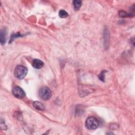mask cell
Returning <instances> with one entry per match:
<instances>
[{
  "label": "cell",
  "mask_w": 135,
  "mask_h": 135,
  "mask_svg": "<svg viewBox=\"0 0 135 135\" xmlns=\"http://www.w3.org/2000/svg\"><path fill=\"white\" fill-rule=\"evenodd\" d=\"M27 73V69L23 65L17 66L14 70V75L18 79H24Z\"/></svg>",
  "instance_id": "cell-1"
},
{
  "label": "cell",
  "mask_w": 135,
  "mask_h": 135,
  "mask_svg": "<svg viewBox=\"0 0 135 135\" xmlns=\"http://www.w3.org/2000/svg\"><path fill=\"white\" fill-rule=\"evenodd\" d=\"M85 127L90 130L96 129L99 126V122L95 117H90L85 121Z\"/></svg>",
  "instance_id": "cell-2"
},
{
  "label": "cell",
  "mask_w": 135,
  "mask_h": 135,
  "mask_svg": "<svg viewBox=\"0 0 135 135\" xmlns=\"http://www.w3.org/2000/svg\"><path fill=\"white\" fill-rule=\"evenodd\" d=\"M38 94L41 98L44 100L50 99L52 95L51 90L46 86H43L41 88L38 92Z\"/></svg>",
  "instance_id": "cell-3"
},
{
  "label": "cell",
  "mask_w": 135,
  "mask_h": 135,
  "mask_svg": "<svg viewBox=\"0 0 135 135\" xmlns=\"http://www.w3.org/2000/svg\"><path fill=\"white\" fill-rule=\"evenodd\" d=\"M12 93L14 97L18 99L23 98L25 96V93L24 90L18 86H14L13 88Z\"/></svg>",
  "instance_id": "cell-4"
},
{
  "label": "cell",
  "mask_w": 135,
  "mask_h": 135,
  "mask_svg": "<svg viewBox=\"0 0 135 135\" xmlns=\"http://www.w3.org/2000/svg\"><path fill=\"white\" fill-rule=\"evenodd\" d=\"M44 63L40 60L34 59L32 62V66L35 69H40L43 66Z\"/></svg>",
  "instance_id": "cell-5"
},
{
  "label": "cell",
  "mask_w": 135,
  "mask_h": 135,
  "mask_svg": "<svg viewBox=\"0 0 135 135\" xmlns=\"http://www.w3.org/2000/svg\"><path fill=\"white\" fill-rule=\"evenodd\" d=\"M33 106L35 109H36L37 110L42 111V110H44L45 109V107H44V104L39 101H36L34 102L33 103Z\"/></svg>",
  "instance_id": "cell-6"
},
{
  "label": "cell",
  "mask_w": 135,
  "mask_h": 135,
  "mask_svg": "<svg viewBox=\"0 0 135 135\" xmlns=\"http://www.w3.org/2000/svg\"><path fill=\"white\" fill-rule=\"evenodd\" d=\"M6 32L5 30H2L1 31V34H0V40H1V43L2 44H4L6 42Z\"/></svg>",
  "instance_id": "cell-7"
},
{
  "label": "cell",
  "mask_w": 135,
  "mask_h": 135,
  "mask_svg": "<svg viewBox=\"0 0 135 135\" xmlns=\"http://www.w3.org/2000/svg\"><path fill=\"white\" fill-rule=\"evenodd\" d=\"M73 5L75 9L77 10L81 7L82 5V2L81 1H78V0H75L73 2Z\"/></svg>",
  "instance_id": "cell-8"
},
{
  "label": "cell",
  "mask_w": 135,
  "mask_h": 135,
  "mask_svg": "<svg viewBox=\"0 0 135 135\" xmlns=\"http://www.w3.org/2000/svg\"><path fill=\"white\" fill-rule=\"evenodd\" d=\"M59 15L61 18H66L68 16V14L64 9H61L59 12Z\"/></svg>",
  "instance_id": "cell-9"
},
{
  "label": "cell",
  "mask_w": 135,
  "mask_h": 135,
  "mask_svg": "<svg viewBox=\"0 0 135 135\" xmlns=\"http://www.w3.org/2000/svg\"><path fill=\"white\" fill-rule=\"evenodd\" d=\"M119 16L120 17H126V16H132V15L126 13V12H124V11H120L119 12Z\"/></svg>",
  "instance_id": "cell-10"
},
{
  "label": "cell",
  "mask_w": 135,
  "mask_h": 135,
  "mask_svg": "<svg viewBox=\"0 0 135 135\" xmlns=\"http://www.w3.org/2000/svg\"><path fill=\"white\" fill-rule=\"evenodd\" d=\"M107 72L106 71H103L101 72V73L99 74V78L100 80H101V81H104V73H105V72Z\"/></svg>",
  "instance_id": "cell-11"
},
{
  "label": "cell",
  "mask_w": 135,
  "mask_h": 135,
  "mask_svg": "<svg viewBox=\"0 0 135 135\" xmlns=\"http://www.w3.org/2000/svg\"><path fill=\"white\" fill-rule=\"evenodd\" d=\"M20 36H22L21 35H20L18 33H16V34H14L12 35L11 38V41H10V43H11V42H12L15 38H16V37H20Z\"/></svg>",
  "instance_id": "cell-12"
}]
</instances>
